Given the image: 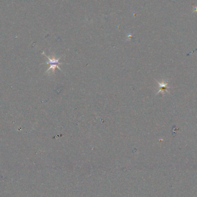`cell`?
I'll return each instance as SVG.
<instances>
[{"label":"cell","mask_w":197,"mask_h":197,"mask_svg":"<svg viewBox=\"0 0 197 197\" xmlns=\"http://www.w3.org/2000/svg\"><path fill=\"white\" fill-rule=\"evenodd\" d=\"M156 82L158 83V85H159V90L158 92L156 93V95H157V94H159V93H162L163 94H164V92H167V93H168V88H170L171 87L169 86L168 85V80H167L166 81H162L161 82H160L157 81H156Z\"/></svg>","instance_id":"obj_2"},{"label":"cell","mask_w":197,"mask_h":197,"mask_svg":"<svg viewBox=\"0 0 197 197\" xmlns=\"http://www.w3.org/2000/svg\"><path fill=\"white\" fill-rule=\"evenodd\" d=\"M42 54H44L45 56L47 58V59H49V62H46V64H49V65H50V67H49V68L47 70L46 73H49V72H50V70H52L53 73H54L55 69L56 68L58 69L60 71L62 72L61 69L59 67V65L63 64V63H60V62H59V59H61V57H59V58L57 59V58H55L54 57H53V58H50V57H49V56H47V55H46V54H45L44 52L42 53Z\"/></svg>","instance_id":"obj_1"}]
</instances>
